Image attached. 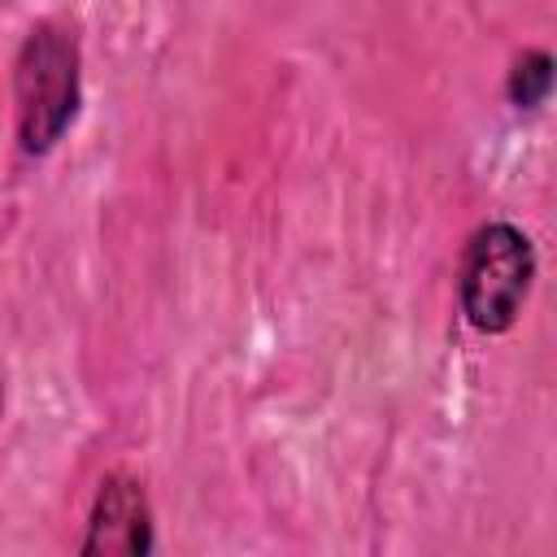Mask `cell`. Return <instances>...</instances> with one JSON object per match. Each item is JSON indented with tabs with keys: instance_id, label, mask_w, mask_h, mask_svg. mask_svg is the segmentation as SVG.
Instances as JSON below:
<instances>
[{
	"instance_id": "4",
	"label": "cell",
	"mask_w": 557,
	"mask_h": 557,
	"mask_svg": "<svg viewBox=\"0 0 557 557\" xmlns=\"http://www.w3.org/2000/svg\"><path fill=\"white\" fill-rule=\"evenodd\" d=\"M548 87H553V57L544 48L522 52L509 70V83H505L513 109H540L548 100Z\"/></svg>"
},
{
	"instance_id": "3",
	"label": "cell",
	"mask_w": 557,
	"mask_h": 557,
	"mask_svg": "<svg viewBox=\"0 0 557 557\" xmlns=\"http://www.w3.org/2000/svg\"><path fill=\"white\" fill-rule=\"evenodd\" d=\"M152 548V509H148V496L139 487V479L131 474H109L96 492V505H91V518H87V540H83V553L87 557H109V553H122V557H139Z\"/></svg>"
},
{
	"instance_id": "2",
	"label": "cell",
	"mask_w": 557,
	"mask_h": 557,
	"mask_svg": "<svg viewBox=\"0 0 557 557\" xmlns=\"http://www.w3.org/2000/svg\"><path fill=\"white\" fill-rule=\"evenodd\" d=\"M535 283V248L513 222H487L461 257V313L483 335H505Z\"/></svg>"
},
{
	"instance_id": "1",
	"label": "cell",
	"mask_w": 557,
	"mask_h": 557,
	"mask_svg": "<svg viewBox=\"0 0 557 557\" xmlns=\"http://www.w3.org/2000/svg\"><path fill=\"white\" fill-rule=\"evenodd\" d=\"M78 39L61 22H39L13 61V100H17V144L30 157H44L78 113Z\"/></svg>"
},
{
	"instance_id": "5",
	"label": "cell",
	"mask_w": 557,
	"mask_h": 557,
	"mask_svg": "<svg viewBox=\"0 0 557 557\" xmlns=\"http://www.w3.org/2000/svg\"><path fill=\"white\" fill-rule=\"evenodd\" d=\"M0 409H4V396H0Z\"/></svg>"
}]
</instances>
